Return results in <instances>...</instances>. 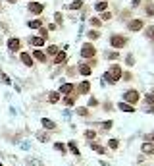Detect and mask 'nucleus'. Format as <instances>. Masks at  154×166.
<instances>
[{
    "mask_svg": "<svg viewBox=\"0 0 154 166\" xmlns=\"http://www.w3.org/2000/svg\"><path fill=\"white\" fill-rule=\"evenodd\" d=\"M121 74H123V72H121V66L120 64H114V66L104 74V79H108L110 83H117L121 79Z\"/></svg>",
    "mask_w": 154,
    "mask_h": 166,
    "instance_id": "obj_1",
    "label": "nucleus"
},
{
    "mask_svg": "<svg viewBox=\"0 0 154 166\" xmlns=\"http://www.w3.org/2000/svg\"><path fill=\"white\" fill-rule=\"evenodd\" d=\"M139 99H141V95H139V91H135V89H129V91L123 93V103L131 104V106H135V104L139 103Z\"/></svg>",
    "mask_w": 154,
    "mask_h": 166,
    "instance_id": "obj_2",
    "label": "nucleus"
},
{
    "mask_svg": "<svg viewBox=\"0 0 154 166\" xmlns=\"http://www.w3.org/2000/svg\"><path fill=\"white\" fill-rule=\"evenodd\" d=\"M95 54H96V48H95V44H91V43H85L83 46H81V56H83V58H95Z\"/></svg>",
    "mask_w": 154,
    "mask_h": 166,
    "instance_id": "obj_3",
    "label": "nucleus"
},
{
    "mask_svg": "<svg viewBox=\"0 0 154 166\" xmlns=\"http://www.w3.org/2000/svg\"><path fill=\"white\" fill-rule=\"evenodd\" d=\"M110 44H112V48H123L125 44H127V39H125L123 35H112Z\"/></svg>",
    "mask_w": 154,
    "mask_h": 166,
    "instance_id": "obj_4",
    "label": "nucleus"
},
{
    "mask_svg": "<svg viewBox=\"0 0 154 166\" xmlns=\"http://www.w3.org/2000/svg\"><path fill=\"white\" fill-rule=\"evenodd\" d=\"M71 93H75V85L73 83H64V85H60V89H58V95H71Z\"/></svg>",
    "mask_w": 154,
    "mask_h": 166,
    "instance_id": "obj_5",
    "label": "nucleus"
},
{
    "mask_svg": "<svg viewBox=\"0 0 154 166\" xmlns=\"http://www.w3.org/2000/svg\"><path fill=\"white\" fill-rule=\"evenodd\" d=\"M141 153H143V155H152L154 156V143H150V141H143Z\"/></svg>",
    "mask_w": 154,
    "mask_h": 166,
    "instance_id": "obj_6",
    "label": "nucleus"
},
{
    "mask_svg": "<svg viewBox=\"0 0 154 166\" xmlns=\"http://www.w3.org/2000/svg\"><path fill=\"white\" fill-rule=\"evenodd\" d=\"M40 124H43V129H46V131H56V129H58L56 122H52V120H48V118H43Z\"/></svg>",
    "mask_w": 154,
    "mask_h": 166,
    "instance_id": "obj_7",
    "label": "nucleus"
},
{
    "mask_svg": "<svg viewBox=\"0 0 154 166\" xmlns=\"http://www.w3.org/2000/svg\"><path fill=\"white\" fill-rule=\"evenodd\" d=\"M89 147H91V151L98 153V155H106V151H108L106 147H102V145H98V143H96V141H89Z\"/></svg>",
    "mask_w": 154,
    "mask_h": 166,
    "instance_id": "obj_8",
    "label": "nucleus"
},
{
    "mask_svg": "<svg viewBox=\"0 0 154 166\" xmlns=\"http://www.w3.org/2000/svg\"><path fill=\"white\" fill-rule=\"evenodd\" d=\"M35 139L40 141V143H46V141H50V133H48L46 129H40V131L35 133Z\"/></svg>",
    "mask_w": 154,
    "mask_h": 166,
    "instance_id": "obj_9",
    "label": "nucleus"
},
{
    "mask_svg": "<svg viewBox=\"0 0 154 166\" xmlns=\"http://www.w3.org/2000/svg\"><path fill=\"white\" fill-rule=\"evenodd\" d=\"M117 110H121V112H127V114H133L135 112V106H131V104H127V103H117Z\"/></svg>",
    "mask_w": 154,
    "mask_h": 166,
    "instance_id": "obj_10",
    "label": "nucleus"
},
{
    "mask_svg": "<svg viewBox=\"0 0 154 166\" xmlns=\"http://www.w3.org/2000/svg\"><path fill=\"white\" fill-rule=\"evenodd\" d=\"M127 29L129 31H141L143 29V21H141V19H133V21L127 23Z\"/></svg>",
    "mask_w": 154,
    "mask_h": 166,
    "instance_id": "obj_11",
    "label": "nucleus"
},
{
    "mask_svg": "<svg viewBox=\"0 0 154 166\" xmlns=\"http://www.w3.org/2000/svg\"><path fill=\"white\" fill-rule=\"evenodd\" d=\"M91 72H92V68L89 66V62L79 64V74H81V75H85V77H87V75H91Z\"/></svg>",
    "mask_w": 154,
    "mask_h": 166,
    "instance_id": "obj_12",
    "label": "nucleus"
},
{
    "mask_svg": "<svg viewBox=\"0 0 154 166\" xmlns=\"http://www.w3.org/2000/svg\"><path fill=\"white\" fill-rule=\"evenodd\" d=\"M8 48H10L12 52H18L19 48H21V43H19V39H10V41H8Z\"/></svg>",
    "mask_w": 154,
    "mask_h": 166,
    "instance_id": "obj_13",
    "label": "nucleus"
},
{
    "mask_svg": "<svg viewBox=\"0 0 154 166\" xmlns=\"http://www.w3.org/2000/svg\"><path fill=\"white\" fill-rule=\"evenodd\" d=\"M67 149H70V153L73 156H81V151H79V147H77L75 141H67Z\"/></svg>",
    "mask_w": 154,
    "mask_h": 166,
    "instance_id": "obj_14",
    "label": "nucleus"
},
{
    "mask_svg": "<svg viewBox=\"0 0 154 166\" xmlns=\"http://www.w3.org/2000/svg\"><path fill=\"white\" fill-rule=\"evenodd\" d=\"M89 91H91V83L89 81H83L79 87H77V95H87Z\"/></svg>",
    "mask_w": 154,
    "mask_h": 166,
    "instance_id": "obj_15",
    "label": "nucleus"
},
{
    "mask_svg": "<svg viewBox=\"0 0 154 166\" xmlns=\"http://www.w3.org/2000/svg\"><path fill=\"white\" fill-rule=\"evenodd\" d=\"M19 58H21V62L25 64V66H33V56H31L29 52H21Z\"/></svg>",
    "mask_w": 154,
    "mask_h": 166,
    "instance_id": "obj_16",
    "label": "nucleus"
},
{
    "mask_svg": "<svg viewBox=\"0 0 154 166\" xmlns=\"http://www.w3.org/2000/svg\"><path fill=\"white\" fill-rule=\"evenodd\" d=\"M43 4L40 2H31L29 4V12H33V14H40V12H43Z\"/></svg>",
    "mask_w": 154,
    "mask_h": 166,
    "instance_id": "obj_17",
    "label": "nucleus"
},
{
    "mask_svg": "<svg viewBox=\"0 0 154 166\" xmlns=\"http://www.w3.org/2000/svg\"><path fill=\"white\" fill-rule=\"evenodd\" d=\"M77 97H79V95H77V93H71V95H67L66 99H64V104H66V106H73Z\"/></svg>",
    "mask_w": 154,
    "mask_h": 166,
    "instance_id": "obj_18",
    "label": "nucleus"
},
{
    "mask_svg": "<svg viewBox=\"0 0 154 166\" xmlns=\"http://www.w3.org/2000/svg\"><path fill=\"white\" fill-rule=\"evenodd\" d=\"M48 103H50V104L60 103V95H58V91H50V93H48Z\"/></svg>",
    "mask_w": 154,
    "mask_h": 166,
    "instance_id": "obj_19",
    "label": "nucleus"
},
{
    "mask_svg": "<svg viewBox=\"0 0 154 166\" xmlns=\"http://www.w3.org/2000/svg\"><path fill=\"white\" fill-rule=\"evenodd\" d=\"M33 58H37L39 62H46V54H44L43 50H39V48H37V50H33Z\"/></svg>",
    "mask_w": 154,
    "mask_h": 166,
    "instance_id": "obj_20",
    "label": "nucleus"
},
{
    "mask_svg": "<svg viewBox=\"0 0 154 166\" xmlns=\"http://www.w3.org/2000/svg\"><path fill=\"white\" fill-rule=\"evenodd\" d=\"M29 43L33 44V46H44V39L43 37H31Z\"/></svg>",
    "mask_w": 154,
    "mask_h": 166,
    "instance_id": "obj_21",
    "label": "nucleus"
},
{
    "mask_svg": "<svg viewBox=\"0 0 154 166\" xmlns=\"http://www.w3.org/2000/svg\"><path fill=\"white\" fill-rule=\"evenodd\" d=\"M66 52H58V54H56V58H54V64H64L66 62Z\"/></svg>",
    "mask_w": 154,
    "mask_h": 166,
    "instance_id": "obj_22",
    "label": "nucleus"
},
{
    "mask_svg": "<svg viewBox=\"0 0 154 166\" xmlns=\"http://www.w3.org/2000/svg\"><path fill=\"white\" fill-rule=\"evenodd\" d=\"M77 114H79V116H83V118H89V116H91V112H89V108H85V106H79V108H77Z\"/></svg>",
    "mask_w": 154,
    "mask_h": 166,
    "instance_id": "obj_23",
    "label": "nucleus"
},
{
    "mask_svg": "<svg viewBox=\"0 0 154 166\" xmlns=\"http://www.w3.org/2000/svg\"><path fill=\"white\" fill-rule=\"evenodd\" d=\"M95 137H96L95 129H87V131H85V139H87V141H95Z\"/></svg>",
    "mask_w": 154,
    "mask_h": 166,
    "instance_id": "obj_24",
    "label": "nucleus"
},
{
    "mask_svg": "<svg viewBox=\"0 0 154 166\" xmlns=\"http://www.w3.org/2000/svg\"><path fill=\"white\" fill-rule=\"evenodd\" d=\"M54 149H56L58 153H62V155H66V153H67V147H66L64 143H54Z\"/></svg>",
    "mask_w": 154,
    "mask_h": 166,
    "instance_id": "obj_25",
    "label": "nucleus"
},
{
    "mask_svg": "<svg viewBox=\"0 0 154 166\" xmlns=\"http://www.w3.org/2000/svg\"><path fill=\"white\" fill-rule=\"evenodd\" d=\"M108 147H110L112 151H117V147H120V139H110V141H108Z\"/></svg>",
    "mask_w": 154,
    "mask_h": 166,
    "instance_id": "obj_26",
    "label": "nucleus"
},
{
    "mask_svg": "<svg viewBox=\"0 0 154 166\" xmlns=\"http://www.w3.org/2000/svg\"><path fill=\"white\" fill-rule=\"evenodd\" d=\"M29 27L31 29H40V27H43V21H40V19H33V21H29Z\"/></svg>",
    "mask_w": 154,
    "mask_h": 166,
    "instance_id": "obj_27",
    "label": "nucleus"
},
{
    "mask_svg": "<svg viewBox=\"0 0 154 166\" xmlns=\"http://www.w3.org/2000/svg\"><path fill=\"white\" fill-rule=\"evenodd\" d=\"M104 56H106V58H108V60H116V58H120V54H117V52H116V50H110V52H108V50H106V54H104Z\"/></svg>",
    "mask_w": 154,
    "mask_h": 166,
    "instance_id": "obj_28",
    "label": "nucleus"
},
{
    "mask_svg": "<svg viewBox=\"0 0 154 166\" xmlns=\"http://www.w3.org/2000/svg\"><path fill=\"white\" fill-rule=\"evenodd\" d=\"M96 10H98V12H104V10H106V8H108V2H106V0H102V2H98V4H96Z\"/></svg>",
    "mask_w": 154,
    "mask_h": 166,
    "instance_id": "obj_29",
    "label": "nucleus"
},
{
    "mask_svg": "<svg viewBox=\"0 0 154 166\" xmlns=\"http://www.w3.org/2000/svg\"><path fill=\"white\" fill-rule=\"evenodd\" d=\"M27 166H44V164L40 162L39 159H29V160H27Z\"/></svg>",
    "mask_w": 154,
    "mask_h": 166,
    "instance_id": "obj_30",
    "label": "nucleus"
},
{
    "mask_svg": "<svg viewBox=\"0 0 154 166\" xmlns=\"http://www.w3.org/2000/svg\"><path fill=\"white\" fill-rule=\"evenodd\" d=\"M46 52H48V54H58V52H60V48L56 46V44H50V46L46 48Z\"/></svg>",
    "mask_w": 154,
    "mask_h": 166,
    "instance_id": "obj_31",
    "label": "nucleus"
},
{
    "mask_svg": "<svg viewBox=\"0 0 154 166\" xmlns=\"http://www.w3.org/2000/svg\"><path fill=\"white\" fill-rule=\"evenodd\" d=\"M81 6H83V0H75V2H71V4H70L71 10H79Z\"/></svg>",
    "mask_w": 154,
    "mask_h": 166,
    "instance_id": "obj_32",
    "label": "nucleus"
},
{
    "mask_svg": "<svg viewBox=\"0 0 154 166\" xmlns=\"http://www.w3.org/2000/svg\"><path fill=\"white\" fill-rule=\"evenodd\" d=\"M98 31H89V39H91V41H95V39H98Z\"/></svg>",
    "mask_w": 154,
    "mask_h": 166,
    "instance_id": "obj_33",
    "label": "nucleus"
},
{
    "mask_svg": "<svg viewBox=\"0 0 154 166\" xmlns=\"http://www.w3.org/2000/svg\"><path fill=\"white\" fill-rule=\"evenodd\" d=\"M125 62H127V66H133V64H135V56H133V54H129L127 58H125Z\"/></svg>",
    "mask_w": 154,
    "mask_h": 166,
    "instance_id": "obj_34",
    "label": "nucleus"
},
{
    "mask_svg": "<svg viewBox=\"0 0 154 166\" xmlns=\"http://www.w3.org/2000/svg\"><path fill=\"white\" fill-rule=\"evenodd\" d=\"M112 125H114V122H112V120H108V122H102V129H112Z\"/></svg>",
    "mask_w": 154,
    "mask_h": 166,
    "instance_id": "obj_35",
    "label": "nucleus"
},
{
    "mask_svg": "<svg viewBox=\"0 0 154 166\" xmlns=\"http://www.w3.org/2000/svg\"><path fill=\"white\" fill-rule=\"evenodd\" d=\"M91 25H92V27H98V25H100V19H98V18H91Z\"/></svg>",
    "mask_w": 154,
    "mask_h": 166,
    "instance_id": "obj_36",
    "label": "nucleus"
},
{
    "mask_svg": "<svg viewBox=\"0 0 154 166\" xmlns=\"http://www.w3.org/2000/svg\"><path fill=\"white\" fill-rule=\"evenodd\" d=\"M121 79H123V81H131V74H129V72L121 74Z\"/></svg>",
    "mask_w": 154,
    "mask_h": 166,
    "instance_id": "obj_37",
    "label": "nucleus"
},
{
    "mask_svg": "<svg viewBox=\"0 0 154 166\" xmlns=\"http://www.w3.org/2000/svg\"><path fill=\"white\" fill-rule=\"evenodd\" d=\"M144 141H150V143H154V131L148 133V135H144Z\"/></svg>",
    "mask_w": 154,
    "mask_h": 166,
    "instance_id": "obj_38",
    "label": "nucleus"
},
{
    "mask_svg": "<svg viewBox=\"0 0 154 166\" xmlns=\"http://www.w3.org/2000/svg\"><path fill=\"white\" fill-rule=\"evenodd\" d=\"M96 104H98V100H96L95 97H91V99H89V106H96Z\"/></svg>",
    "mask_w": 154,
    "mask_h": 166,
    "instance_id": "obj_39",
    "label": "nucleus"
},
{
    "mask_svg": "<svg viewBox=\"0 0 154 166\" xmlns=\"http://www.w3.org/2000/svg\"><path fill=\"white\" fill-rule=\"evenodd\" d=\"M147 35L152 39V41H154V27H148V29H147Z\"/></svg>",
    "mask_w": 154,
    "mask_h": 166,
    "instance_id": "obj_40",
    "label": "nucleus"
},
{
    "mask_svg": "<svg viewBox=\"0 0 154 166\" xmlns=\"http://www.w3.org/2000/svg\"><path fill=\"white\" fill-rule=\"evenodd\" d=\"M100 18H102V19H104V21H108V19H110V18H112V14H110V12H104V14H102V15H100Z\"/></svg>",
    "mask_w": 154,
    "mask_h": 166,
    "instance_id": "obj_41",
    "label": "nucleus"
},
{
    "mask_svg": "<svg viewBox=\"0 0 154 166\" xmlns=\"http://www.w3.org/2000/svg\"><path fill=\"white\" fill-rule=\"evenodd\" d=\"M39 33H40V37H43V39H46V29H44V27H40V29H39Z\"/></svg>",
    "mask_w": 154,
    "mask_h": 166,
    "instance_id": "obj_42",
    "label": "nucleus"
},
{
    "mask_svg": "<svg viewBox=\"0 0 154 166\" xmlns=\"http://www.w3.org/2000/svg\"><path fill=\"white\" fill-rule=\"evenodd\" d=\"M147 103H150V104L154 103V93H150V95H148V97H147Z\"/></svg>",
    "mask_w": 154,
    "mask_h": 166,
    "instance_id": "obj_43",
    "label": "nucleus"
},
{
    "mask_svg": "<svg viewBox=\"0 0 154 166\" xmlns=\"http://www.w3.org/2000/svg\"><path fill=\"white\" fill-rule=\"evenodd\" d=\"M147 14H148V15L154 14V6H147Z\"/></svg>",
    "mask_w": 154,
    "mask_h": 166,
    "instance_id": "obj_44",
    "label": "nucleus"
},
{
    "mask_svg": "<svg viewBox=\"0 0 154 166\" xmlns=\"http://www.w3.org/2000/svg\"><path fill=\"white\" fill-rule=\"evenodd\" d=\"M54 18H56V21H58V23H62V14H56Z\"/></svg>",
    "mask_w": 154,
    "mask_h": 166,
    "instance_id": "obj_45",
    "label": "nucleus"
},
{
    "mask_svg": "<svg viewBox=\"0 0 154 166\" xmlns=\"http://www.w3.org/2000/svg\"><path fill=\"white\" fill-rule=\"evenodd\" d=\"M137 4H141V0H133V6H137Z\"/></svg>",
    "mask_w": 154,
    "mask_h": 166,
    "instance_id": "obj_46",
    "label": "nucleus"
},
{
    "mask_svg": "<svg viewBox=\"0 0 154 166\" xmlns=\"http://www.w3.org/2000/svg\"><path fill=\"white\" fill-rule=\"evenodd\" d=\"M147 112H152V114H154V106H150V108H148V110Z\"/></svg>",
    "mask_w": 154,
    "mask_h": 166,
    "instance_id": "obj_47",
    "label": "nucleus"
},
{
    "mask_svg": "<svg viewBox=\"0 0 154 166\" xmlns=\"http://www.w3.org/2000/svg\"><path fill=\"white\" fill-rule=\"evenodd\" d=\"M8 2H15V0H8Z\"/></svg>",
    "mask_w": 154,
    "mask_h": 166,
    "instance_id": "obj_48",
    "label": "nucleus"
},
{
    "mask_svg": "<svg viewBox=\"0 0 154 166\" xmlns=\"http://www.w3.org/2000/svg\"><path fill=\"white\" fill-rule=\"evenodd\" d=\"M0 166H4V164H2V162H0Z\"/></svg>",
    "mask_w": 154,
    "mask_h": 166,
    "instance_id": "obj_49",
    "label": "nucleus"
}]
</instances>
